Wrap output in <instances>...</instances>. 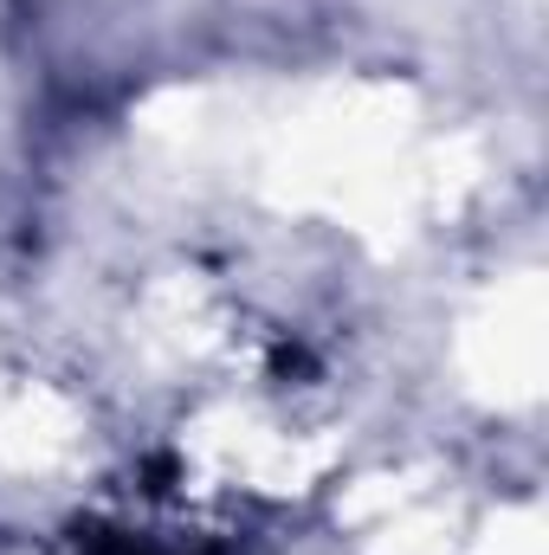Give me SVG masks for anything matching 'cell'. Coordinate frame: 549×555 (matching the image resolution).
<instances>
[{"instance_id":"cell-1","label":"cell","mask_w":549,"mask_h":555,"mask_svg":"<svg viewBox=\"0 0 549 555\" xmlns=\"http://www.w3.org/2000/svg\"><path fill=\"white\" fill-rule=\"evenodd\" d=\"M85 555H194V550H175L162 537H137V530H117V537H98Z\"/></svg>"}]
</instances>
